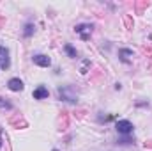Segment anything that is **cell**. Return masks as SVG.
Listing matches in <instances>:
<instances>
[{
    "label": "cell",
    "instance_id": "cell-1",
    "mask_svg": "<svg viewBox=\"0 0 152 151\" xmlns=\"http://www.w3.org/2000/svg\"><path fill=\"white\" fill-rule=\"evenodd\" d=\"M115 128H117V132H118L120 135H129V133H133V130H134L133 123L127 121V119H120V121H117Z\"/></svg>",
    "mask_w": 152,
    "mask_h": 151
},
{
    "label": "cell",
    "instance_id": "cell-2",
    "mask_svg": "<svg viewBox=\"0 0 152 151\" xmlns=\"http://www.w3.org/2000/svg\"><path fill=\"white\" fill-rule=\"evenodd\" d=\"M58 96H60V100H66V101H71V103L76 101V94L73 93V89H71L69 85L58 87Z\"/></svg>",
    "mask_w": 152,
    "mask_h": 151
},
{
    "label": "cell",
    "instance_id": "cell-3",
    "mask_svg": "<svg viewBox=\"0 0 152 151\" xmlns=\"http://www.w3.org/2000/svg\"><path fill=\"white\" fill-rule=\"evenodd\" d=\"M0 68L2 70H7L9 68V52L4 46H0Z\"/></svg>",
    "mask_w": 152,
    "mask_h": 151
},
{
    "label": "cell",
    "instance_id": "cell-4",
    "mask_svg": "<svg viewBox=\"0 0 152 151\" xmlns=\"http://www.w3.org/2000/svg\"><path fill=\"white\" fill-rule=\"evenodd\" d=\"M7 85H9V89H11V91H14V93L23 91V82H21L20 78H11V80L7 82Z\"/></svg>",
    "mask_w": 152,
    "mask_h": 151
},
{
    "label": "cell",
    "instance_id": "cell-5",
    "mask_svg": "<svg viewBox=\"0 0 152 151\" xmlns=\"http://www.w3.org/2000/svg\"><path fill=\"white\" fill-rule=\"evenodd\" d=\"M34 64H37L41 68H48V66L51 64V61H50V57H46V55H34Z\"/></svg>",
    "mask_w": 152,
    "mask_h": 151
},
{
    "label": "cell",
    "instance_id": "cell-6",
    "mask_svg": "<svg viewBox=\"0 0 152 151\" xmlns=\"http://www.w3.org/2000/svg\"><path fill=\"white\" fill-rule=\"evenodd\" d=\"M76 32L81 36V39H88V34L92 32V25H80L76 27Z\"/></svg>",
    "mask_w": 152,
    "mask_h": 151
},
{
    "label": "cell",
    "instance_id": "cell-7",
    "mask_svg": "<svg viewBox=\"0 0 152 151\" xmlns=\"http://www.w3.org/2000/svg\"><path fill=\"white\" fill-rule=\"evenodd\" d=\"M34 98H36V100H44V98H48V89H46L44 85H39L37 89L34 91Z\"/></svg>",
    "mask_w": 152,
    "mask_h": 151
},
{
    "label": "cell",
    "instance_id": "cell-8",
    "mask_svg": "<svg viewBox=\"0 0 152 151\" xmlns=\"http://www.w3.org/2000/svg\"><path fill=\"white\" fill-rule=\"evenodd\" d=\"M118 57H120L124 62H129V61H131V57H133V50L122 48V50H118Z\"/></svg>",
    "mask_w": 152,
    "mask_h": 151
},
{
    "label": "cell",
    "instance_id": "cell-9",
    "mask_svg": "<svg viewBox=\"0 0 152 151\" xmlns=\"http://www.w3.org/2000/svg\"><path fill=\"white\" fill-rule=\"evenodd\" d=\"M0 109H4V110H11V109H12V105H11L9 101H5L4 98H0Z\"/></svg>",
    "mask_w": 152,
    "mask_h": 151
},
{
    "label": "cell",
    "instance_id": "cell-10",
    "mask_svg": "<svg viewBox=\"0 0 152 151\" xmlns=\"http://www.w3.org/2000/svg\"><path fill=\"white\" fill-rule=\"evenodd\" d=\"M66 52H67V53H69V57H73V59L78 55V53H76V50L71 46V44H66Z\"/></svg>",
    "mask_w": 152,
    "mask_h": 151
},
{
    "label": "cell",
    "instance_id": "cell-11",
    "mask_svg": "<svg viewBox=\"0 0 152 151\" xmlns=\"http://www.w3.org/2000/svg\"><path fill=\"white\" fill-rule=\"evenodd\" d=\"M25 29H27V30H25V36H30V34H32V25H27Z\"/></svg>",
    "mask_w": 152,
    "mask_h": 151
},
{
    "label": "cell",
    "instance_id": "cell-12",
    "mask_svg": "<svg viewBox=\"0 0 152 151\" xmlns=\"http://www.w3.org/2000/svg\"><path fill=\"white\" fill-rule=\"evenodd\" d=\"M129 142H131L129 137H122V139H120V144H129Z\"/></svg>",
    "mask_w": 152,
    "mask_h": 151
},
{
    "label": "cell",
    "instance_id": "cell-13",
    "mask_svg": "<svg viewBox=\"0 0 152 151\" xmlns=\"http://www.w3.org/2000/svg\"><path fill=\"white\" fill-rule=\"evenodd\" d=\"M53 151H58V150H53Z\"/></svg>",
    "mask_w": 152,
    "mask_h": 151
}]
</instances>
